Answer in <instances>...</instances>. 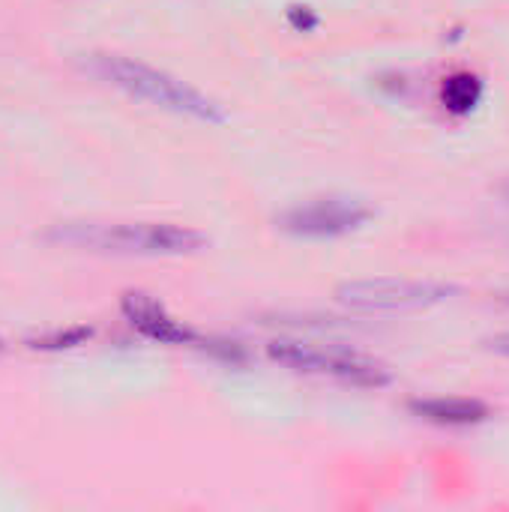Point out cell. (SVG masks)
Listing matches in <instances>:
<instances>
[{
    "label": "cell",
    "mask_w": 509,
    "mask_h": 512,
    "mask_svg": "<svg viewBox=\"0 0 509 512\" xmlns=\"http://www.w3.org/2000/svg\"><path fill=\"white\" fill-rule=\"evenodd\" d=\"M411 411L438 426H474L489 417V408L477 399H426L414 402Z\"/></svg>",
    "instance_id": "52a82bcc"
},
{
    "label": "cell",
    "mask_w": 509,
    "mask_h": 512,
    "mask_svg": "<svg viewBox=\"0 0 509 512\" xmlns=\"http://www.w3.org/2000/svg\"><path fill=\"white\" fill-rule=\"evenodd\" d=\"M48 240L87 252L138 258H180L207 246L201 231L168 222H66L54 225Z\"/></svg>",
    "instance_id": "6da1fadb"
},
{
    "label": "cell",
    "mask_w": 509,
    "mask_h": 512,
    "mask_svg": "<svg viewBox=\"0 0 509 512\" xmlns=\"http://www.w3.org/2000/svg\"><path fill=\"white\" fill-rule=\"evenodd\" d=\"M93 336L90 327H72L66 333H54V336H45L39 342H33V348H45V351H60V348H75L81 342H87Z\"/></svg>",
    "instance_id": "9c48e42d"
},
{
    "label": "cell",
    "mask_w": 509,
    "mask_h": 512,
    "mask_svg": "<svg viewBox=\"0 0 509 512\" xmlns=\"http://www.w3.org/2000/svg\"><path fill=\"white\" fill-rule=\"evenodd\" d=\"M339 300L360 312H405V309H429L453 294L459 288L444 282H411V279H366V282H345L339 291Z\"/></svg>",
    "instance_id": "277c9868"
},
{
    "label": "cell",
    "mask_w": 509,
    "mask_h": 512,
    "mask_svg": "<svg viewBox=\"0 0 509 512\" xmlns=\"http://www.w3.org/2000/svg\"><path fill=\"white\" fill-rule=\"evenodd\" d=\"M372 219V210L351 198H321L300 204L282 216V228L297 237H342L363 228Z\"/></svg>",
    "instance_id": "5b68a950"
},
{
    "label": "cell",
    "mask_w": 509,
    "mask_h": 512,
    "mask_svg": "<svg viewBox=\"0 0 509 512\" xmlns=\"http://www.w3.org/2000/svg\"><path fill=\"white\" fill-rule=\"evenodd\" d=\"M483 96V84L480 78L462 72V75H453L447 84H444V105L453 111V114H468Z\"/></svg>",
    "instance_id": "ba28073f"
},
{
    "label": "cell",
    "mask_w": 509,
    "mask_h": 512,
    "mask_svg": "<svg viewBox=\"0 0 509 512\" xmlns=\"http://www.w3.org/2000/svg\"><path fill=\"white\" fill-rule=\"evenodd\" d=\"M120 309H123L126 321H129L141 336H147V339H153V342H162V345H183V342L192 339V333H189L177 318H171L168 309H165L156 297H150V294H144V291H129V294H123Z\"/></svg>",
    "instance_id": "8992f818"
},
{
    "label": "cell",
    "mask_w": 509,
    "mask_h": 512,
    "mask_svg": "<svg viewBox=\"0 0 509 512\" xmlns=\"http://www.w3.org/2000/svg\"><path fill=\"white\" fill-rule=\"evenodd\" d=\"M495 354H504V357H509V333H501V336H492L489 342H486Z\"/></svg>",
    "instance_id": "30bf717a"
},
{
    "label": "cell",
    "mask_w": 509,
    "mask_h": 512,
    "mask_svg": "<svg viewBox=\"0 0 509 512\" xmlns=\"http://www.w3.org/2000/svg\"><path fill=\"white\" fill-rule=\"evenodd\" d=\"M270 357L297 369V372H309V375H321V378H333L342 384H354V387H384L390 384V369L360 351H348V348H333V345H312V342H273L270 345Z\"/></svg>",
    "instance_id": "3957f363"
},
{
    "label": "cell",
    "mask_w": 509,
    "mask_h": 512,
    "mask_svg": "<svg viewBox=\"0 0 509 512\" xmlns=\"http://www.w3.org/2000/svg\"><path fill=\"white\" fill-rule=\"evenodd\" d=\"M87 69L96 78H102L105 84H111V87L135 96V99H144L156 108L186 114V117L201 120V123H222L225 120V111L210 96H204L201 90L189 87L186 81H180L162 69H153L147 63H138V60L120 57V54H90Z\"/></svg>",
    "instance_id": "7a4b0ae2"
}]
</instances>
